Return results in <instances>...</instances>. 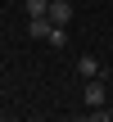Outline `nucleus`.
Listing matches in <instances>:
<instances>
[{"instance_id": "obj_2", "label": "nucleus", "mask_w": 113, "mask_h": 122, "mask_svg": "<svg viewBox=\"0 0 113 122\" xmlns=\"http://www.w3.org/2000/svg\"><path fill=\"white\" fill-rule=\"evenodd\" d=\"M77 77H86V81H91V77H104V72H100V59H95V54H82V59H77Z\"/></svg>"}, {"instance_id": "obj_3", "label": "nucleus", "mask_w": 113, "mask_h": 122, "mask_svg": "<svg viewBox=\"0 0 113 122\" xmlns=\"http://www.w3.org/2000/svg\"><path fill=\"white\" fill-rule=\"evenodd\" d=\"M50 18L68 27V18H72V0H50Z\"/></svg>"}, {"instance_id": "obj_1", "label": "nucleus", "mask_w": 113, "mask_h": 122, "mask_svg": "<svg viewBox=\"0 0 113 122\" xmlns=\"http://www.w3.org/2000/svg\"><path fill=\"white\" fill-rule=\"evenodd\" d=\"M82 100H86L91 109H100V104H109V91H104V81H100V77H91V81H86V95H82Z\"/></svg>"}]
</instances>
